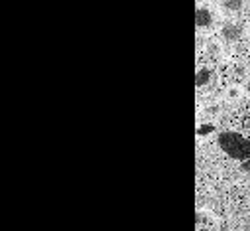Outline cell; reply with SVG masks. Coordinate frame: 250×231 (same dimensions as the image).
Segmentation results:
<instances>
[{"label":"cell","instance_id":"6da1fadb","mask_svg":"<svg viewBox=\"0 0 250 231\" xmlns=\"http://www.w3.org/2000/svg\"><path fill=\"white\" fill-rule=\"evenodd\" d=\"M223 152H227L234 160H248L250 158V139L238 133H221L217 139Z\"/></svg>","mask_w":250,"mask_h":231},{"label":"cell","instance_id":"7a4b0ae2","mask_svg":"<svg viewBox=\"0 0 250 231\" xmlns=\"http://www.w3.org/2000/svg\"><path fill=\"white\" fill-rule=\"evenodd\" d=\"M213 24H215L213 10L209 6H205V4H197V8H195V26H197V30L199 32H207V30L213 28Z\"/></svg>","mask_w":250,"mask_h":231},{"label":"cell","instance_id":"3957f363","mask_svg":"<svg viewBox=\"0 0 250 231\" xmlns=\"http://www.w3.org/2000/svg\"><path fill=\"white\" fill-rule=\"evenodd\" d=\"M221 38L225 42H238L242 38V26L236 22H225L221 26Z\"/></svg>","mask_w":250,"mask_h":231},{"label":"cell","instance_id":"277c9868","mask_svg":"<svg viewBox=\"0 0 250 231\" xmlns=\"http://www.w3.org/2000/svg\"><path fill=\"white\" fill-rule=\"evenodd\" d=\"M213 79H215V73H213L211 68H207V66L197 68V71H195V87H197V89L209 87V85L213 83Z\"/></svg>","mask_w":250,"mask_h":231},{"label":"cell","instance_id":"5b68a950","mask_svg":"<svg viewBox=\"0 0 250 231\" xmlns=\"http://www.w3.org/2000/svg\"><path fill=\"white\" fill-rule=\"evenodd\" d=\"M246 6V0H221V10L225 14H238Z\"/></svg>","mask_w":250,"mask_h":231},{"label":"cell","instance_id":"8992f818","mask_svg":"<svg viewBox=\"0 0 250 231\" xmlns=\"http://www.w3.org/2000/svg\"><path fill=\"white\" fill-rule=\"evenodd\" d=\"M205 49H207V53L213 55V57H221V55H223V46H221V42H217V40H209L207 46H205Z\"/></svg>","mask_w":250,"mask_h":231},{"label":"cell","instance_id":"52a82bcc","mask_svg":"<svg viewBox=\"0 0 250 231\" xmlns=\"http://www.w3.org/2000/svg\"><path fill=\"white\" fill-rule=\"evenodd\" d=\"M242 93H244V89H242V87H238V85H230V87L227 89V93H225V99L234 103V101H240Z\"/></svg>","mask_w":250,"mask_h":231},{"label":"cell","instance_id":"ba28073f","mask_svg":"<svg viewBox=\"0 0 250 231\" xmlns=\"http://www.w3.org/2000/svg\"><path fill=\"white\" fill-rule=\"evenodd\" d=\"M240 170L244 172V174H250V158H248V160H242V162H240Z\"/></svg>","mask_w":250,"mask_h":231},{"label":"cell","instance_id":"9c48e42d","mask_svg":"<svg viewBox=\"0 0 250 231\" xmlns=\"http://www.w3.org/2000/svg\"><path fill=\"white\" fill-rule=\"evenodd\" d=\"M244 93L250 97V77H248V81H246V85H244Z\"/></svg>","mask_w":250,"mask_h":231},{"label":"cell","instance_id":"30bf717a","mask_svg":"<svg viewBox=\"0 0 250 231\" xmlns=\"http://www.w3.org/2000/svg\"><path fill=\"white\" fill-rule=\"evenodd\" d=\"M207 113H209V115H215V113H219V107H209Z\"/></svg>","mask_w":250,"mask_h":231}]
</instances>
